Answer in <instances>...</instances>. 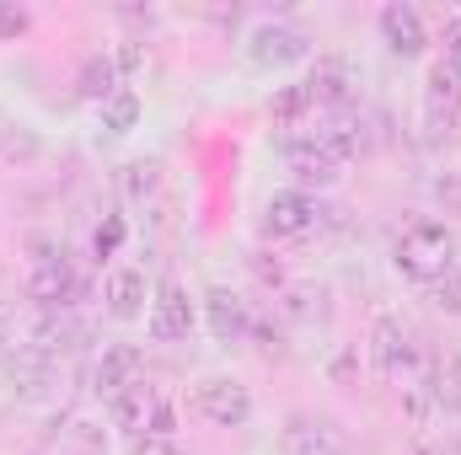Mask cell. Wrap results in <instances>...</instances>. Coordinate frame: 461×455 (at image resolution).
I'll list each match as a JSON object with an SVG mask.
<instances>
[{"instance_id":"6da1fadb","label":"cell","mask_w":461,"mask_h":455,"mask_svg":"<svg viewBox=\"0 0 461 455\" xmlns=\"http://www.w3.org/2000/svg\"><path fill=\"white\" fill-rule=\"evenodd\" d=\"M451 263H456V230L440 220H413L392 246V268L402 279H419V284H435Z\"/></svg>"},{"instance_id":"7a4b0ae2","label":"cell","mask_w":461,"mask_h":455,"mask_svg":"<svg viewBox=\"0 0 461 455\" xmlns=\"http://www.w3.org/2000/svg\"><path fill=\"white\" fill-rule=\"evenodd\" d=\"M370 364H375V375L392 380V386H413V380L424 375L419 343H413V333H408L397 317H375V327H370Z\"/></svg>"},{"instance_id":"3957f363","label":"cell","mask_w":461,"mask_h":455,"mask_svg":"<svg viewBox=\"0 0 461 455\" xmlns=\"http://www.w3.org/2000/svg\"><path fill=\"white\" fill-rule=\"evenodd\" d=\"M322 220H328V210L312 193H274L263 204V236L268 241H306L322 230Z\"/></svg>"},{"instance_id":"277c9868","label":"cell","mask_w":461,"mask_h":455,"mask_svg":"<svg viewBox=\"0 0 461 455\" xmlns=\"http://www.w3.org/2000/svg\"><path fill=\"white\" fill-rule=\"evenodd\" d=\"M194 407L215 424V429H241L252 424V391L230 375H204L199 391H194Z\"/></svg>"},{"instance_id":"5b68a950","label":"cell","mask_w":461,"mask_h":455,"mask_svg":"<svg viewBox=\"0 0 461 455\" xmlns=\"http://www.w3.org/2000/svg\"><path fill=\"white\" fill-rule=\"evenodd\" d=\"M194 322H199V311H194L188 290H183L177 279H161V284L150 290V317H145L150 338L156 343H183L194 333Z\"/></svg>"},{"instance_id":"8992f818","label":"cell","mask_w":461,"mask_h":455,"mask_svg":"<svg viewBox=\"0 0 461 455\" xmlns=\"http://www.w3.org/2000/svg\"><path fill=\"white\" fill-rule=\"evenodd\" d=\"M424 118L435 134H446L461 118V59H435L429 76H424Z\"/></svg>"},{"instance_id":"52a82bcc","label":"cell","mask_w":461,"mask_h":455,"mask_svg":"<svg viewBox=\"0 0 461 455\" xmlns=\"http://www.w3.org/2000/svg\"><path fill=\"white\" fill-rule=\"evenodd\" d=\"M247 54H252V65H263V70H285V65H301V59L312 54V38H306L301 27H290V22H263V27H252Z\"/></svg>"},{"instance_id":"ba28073f","label":"cell","mask_w":461,"mask_h":455,"mask_svg":"<svg viewBox=\"0 0 461 455\" xmlns=\"http://www.w3.org/2000/svg\"><path fill=\"white\" fill-rule=\"evenodd\" d=\"M134 380H145V359H140L134 343H113V348L97 353V364H92V391H97L103 402H113L118 391H129Z\"/></svg>"},{"instance_id":"9c48e42d","label":"cell","mask_w":461,"mask_h":455,"mask_svg":"<svg viewBox=\"0 0 461 455\" xmlns=\"http://www.w3.org/2000/svg\"><path fill=\"white\" fill-rule=\"evenodd\" d=\"M381 38H386V49L397 54V59H419L424 49H429V27H424V16L408 5V0H392V5H381Z\"/></svg>"},{"instance_id":"30bf717a","label":"cell","mask_w":461,"mask_h":455,"mask_svg":"<svg viewBox=\"0 0 461 455\" xmlns=\"http://www.w3.org/2000/svg\"><path fill=\"white\" fill-rule=\"evenodd\" d=\"M27 300H38L43 311H65L70 300H76V268H70V257H38L32 263V273H27Z\"/></svg>"},{"instance_id":"8fae6325","label":"cell","mask_w":461,"mask_h":455,"mask_svg":"<svg viewBox=\"0 0 461 455\" xmlns=\"http://www.w3.org/2000/svg\"><path fill=\"white\" fill-rule=\"evenodd\" d=\"M312 139H317V145H322L339 166L370 150V129H365V118L354 113V108H344V113H328L317 129H312Z\"/></svg>"},{"instance_id":"7c38bea8","label":"cell","mask_w":461,"mask_h":455,"mask_svg":"<svg viewBox=\"0 0 461 455\" xmlns=\"http://www.w3.org/2000/svg\"><path fill=\"white\" fill-rule=\"evenodd\" d=\"M285 166L295 172L301 188H333V183H339V161L312 139V129H306V134H290V145H285Z\"/></svg>"},{"instance_id":"4fadbf2b","label":"cell","mask_w":461,"mask_h":455,"mask_svg":"<svg viewBox=\"0 0 461 455\" xmlns=\"http://www.w3.org/2000/svg\"><path fill=\"white\" fill-rule=\"evenodd\" d=\"M103 300H108V317H113V322H134V317H145V306H150V284H145L140 268L118 263L113 273L103 279Z\"/></svg>"},{"instance_id":"5bb4252c","label":"cell","mask_w":461,"mask_h":455,"mask_svg":"<svg viewBox=\"0 0 461 455\" xmlns=\"http://www.w3.org/2000/svg\"><path fill=\"white\" fill-rule=\"evenodd\" d=\"M312 108H328V113H344L348 108V92H354V76H348L344 59H317V70L301 81Z\"/></svg>"},{"instance_id":"9a60e30c","label":"cell","mask_w":461,"mask_h":455,"mask_svg":"<svg viewBox=\"0 0 461 455\" xmlns=\"http://www.w3.org/2000/svg\"><path fill=\"white\" fill-rule=\"evenodd\" d=\"M204 317H210L215 343H241L252 333V311H247V300L236 290H210L204 295Z\"/></svg>"},{"instance_id":"2e32d148","label":"cell","mask_w":461,"mask_h":455,"mask_svg":"<svg viewBox=\"0 0 461 455\" xmlns=\"http://www.w3.org/2000/svg\"><path fill=\"white\" fill-rule=\"evenodd\" d=\"M424 391H429L435 413L461 418V353H435L424 364Z\"/></svg>"},{"instance_id":"e0dca14e","label":"cell","mask_w":461,"mask_h":455,"mask_svg":"<svg viewBox=\"0 0 461 455\" xmlns=\"http://www.w3.org/2000/svg\"><path fill=\"white\" fill-rule=\"evenodd\" d=\"M156 402H161V391H156L150 380H134L129 391H118L108 407H113V424H118V429H123L129 440H140V434L150 429V413H156Z\"/></svg>"},{"instance_id":"ac0fdd59","label":"cell","mask_w":461,"mask_h":455,"mask_svg":"<svg viewBox=\"0 0 461 455\" xmlns=\"http://www.w3.org/2000/svg\"><path fill=\"white\" fill-rule=\"evenodd\" d=\"M339 445H333V429L322 424V418H290L285 424V455H333Z\"/></svg>"},{"instance_id":"d6986e66","label":"cell","mask_w":461,"mask_h":455,"mask_svg":"<svg viewBox=\"0 0 461 455\" xmlns=\"http://www.w3.org/2000/svg\"><path fill=\"white\" fill-rule=\"evenodd\" d=\"M328 290L322 284H290V290H279V300H274V311L285 317V322H317L328 306Z\"/></svg>"},{"instance_id":"ffe728a7","label":"cell","mask_w":461,"mask_h":455,"mask_svg":"<svg viewBox=\"0 0 461 455\" xmlns=\"http://www.w3.org/2000/svg\"><path fill=\"white\" fill-rule=\"evenodd\" d=\"M76 92L86 97V103H108L118 92V65H113V54H92L86 65H81V81H76Z\"/></svg>"},{"instance_id":"44dd1931","label":"cell","mask_w":461,"mask_h":455,"mask_svg":"<svg viewBox=\"0 0 461 455\" xmlns=\"http://www.w3.org/2000/svg\"><path fill=\"white\" fill-rule=\"evenodd\" d=\"M312 113H317V108H312V97H306L301 81H295V86H279V97H274V123H279V129H306Z\"/></svg>"},{"instance_id":"7402d4cb","label":"cell","mask_w":461,"mask_h":455,"mask_svg":"<svg viewBox=\"0 0 461 455\" xmlns=\"http://www.w3.org/2000/svg\"><path fill=\"white\" fill-rule=\"evenodd\" d=\"M134 123H140V92L134 86H118L113 97L103 103V129L108 134H129Z\"/></svg>"},{"instance_id":"603a6c76","label":"cell","mask_w":461,"mask_h":455,"mask_svg":"<svg viewBox=\"0 0 461 455\" xmlns=\"http://www.w3.org/2000/svg\"><path fill=\"white\" fill-rule=\"evenodd\" d=\"M429 300H435V311H446V317H461V257L429 284Z\"/></svg>"},{"instance_id":"cb8c5ba5","label":"cell","mask_w":461,"mask_h":455,"mask_svg":"<svg viewBox=\"0 0 461 455\" xmlns=\"http://www.w3.org/2000/svg\"><path fill=\"white\" fill-rule=\"evenodd\" d=\"M118 183H123V193H129V199H134V204H140V199H150V193H156V188H161V172H156V166H150V161H129V166H123V177H118Z\"/></svg>"},{"instance_id":"d4e9b609","label":"cell","mask_w":461,"mask_h":455,"mask_svg":"<svg viewBox=\"0 0 461 455\" xmlns=\"http://www.w3.org/2000/svg\"><path fill=\"white\" fill-rule=\"evenodd\" d=\"M429 413H435V402H429V391H424V375H419L413 386H402V418H408L413 429H424V424H429Z\"/></svg>"},{"instance_id":"484cf974","label":"cell","mask_w":461,"mask_h":455,"mask_svg":"<svg viewBox=\"0 0 461 455\" xmlns=\"http://www.w3.org/2000/svg\"><path fill=\"white\" fill-rule=\"evenodd\" d=\"M435 204H440L446 215H456V220H461V172L435 177Z\"/></svg>"},{"instance_id":"4316f807","label":"cell","mask_w":461,"mask_h":455,"mask_svg":"<svg viewBox=\"0 0 461 455\" xmlns=\"http://www.w3.org/2000/svg\"><path fill=\"white\" fill-rule=\"evenodd\" d=\"M145 434H156V440H172V434H177V407H172L167 397L156 402V413H150V429H145Z\"/></svg>"},{"instance_id":"83f0119b","label":"cell","mask_w":461,"mask_h":455,"mask_svg":"<svg viewBox=\"0 0 461 455\" xmlns=\"http://www.w3.org/2000/svg\"><path fill=\"white\" fill-rule=\"evenodd\" d=\"M129 455H183L172 440H156V434H140V440H129Z\"/></svg>"},{"instance_id":"f1b7e54d","label":"cell","mask_w":461,"mask_h":455,"mask_svg":"<svg viewBox=\"0 0 461 455\" xmlns=\"http://www.w3.org/2000/svg\"><path fill=\"white\" fill-rule=\"evenodd\" d=\"M22 32H27V11L0 5V38H22Z\"/></svg>"},{"instance_id":"f546056e","label":"cell","mask_w":461,"mask_h":455,"mask_svg":"<svg viewBox=\"0 0 461 455\" xmlns=\"http://www.w3.org/2000/svg\"><path fill=\"white\" fill-rule=\"evenodd\" d=\"M113 65H118V76H129V70H140V65H145V49H140V43H123V49L113 54Z\"/></svg>"},{"instance_id":"4dcf8cb0","label":"cell","mask_w":461,"mask_h":455,"mask_svg":"<svg viewBox=\"0 0 461 455\" xmlns=\"http://www.w3.org/2000/svg\"><path fill=\"white\" fill-rule=\"evenodd\" d=\"M16 343H22V327H16V322H11V311L0 306V353H5V348H16Z\"/></svg>"},{"instance_id":"1f68e13d","label":"cell","mask_w":461,"mask_h":455,"mask_svg":"<svg viewBox=\"0 0 461 455\" xmlns=\"http://www.w3.org/2000/svg\"><path fill=\"white\" fill-rule=\"evenodd\" d=\"M446 59H461V11L446 22Z\"/></svg>"},{"instance_id":"d6a6232c","label":"cell","mask_w":461,"mask_h":455,"mask_svg":"<svg viewBox=\"0 0 461 455\" xmlns=\"http://www.w3.org/2000/svg\"><path fill=\"white\" fill-rule=\"evenodd\" d=\"M118 236H123V226H118V220H113L108 230H97V252H113V246H118Z\"/></svg>"},{"instance_id":"836d02e7","label":"cell","mask_w":461,"mask_h":455,"mask_svg":"<svg viewBox=\"0 0 461 455\" xmlns=\"http://www.w3.org/2000/svg\"><path fill=\"white\" fill-rule=\"evenodd\" d=\"M419 455H440V451H419Z\"/></svg>"},{"instance_id":"e575fe53","label":"cell","mask_w":461,"mask_h":455,"mask_svg":"<svg viewBox=\"0 0 461 455\" xmlns=\"http://www.w3.org/2000/svg\"><path fill=\"white\" fill-rule=\"evenodd\" d=\"M333 455H344V451H333Z\"/></svg>"}]
</instances>
